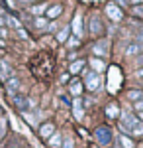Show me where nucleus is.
Returning a JSON list of instances; mask_svg holds the SVG:
<instances>
[{"label": "nucleus", "instance_id": "nucleus-1", "mask_svg": "<svg viewBox=\"0 0 143 148\" xmlns=\"http://www.w3.org/2000/svg\"><path fill=\"white\" fill-rule=\"evenodd\" d=\"M10 103H12V107L18 109L20 113H26L28 109H33V101H32V99H28V97L22 95V93H18V95L10 97Z\"/></svg>", "mask_w": 143, "mask_h": 148}, {"label": "nucleus", "instance_id": "nucleus-2", "mask_svg": "<svg viewBox=\"0 0 143 148\" xmlns=\"http://www.w3.org/2000/svg\"><path fill=\"white\" fill-rule=\"evenodd\" d=\"M20 89H22V81H20V77H10V79L4 83V93H6V97L10 99V97H14V95H18L20 93Z\"/></svg>", "mask_w": 143, "mask_h": 148}, {"label": "nucleus", "instance_id": "nucleus-3", "mask_svg": "<svg viewBox=\"0 0 143 148\" xmlns=\"http://www.w3.org/2000/svg\"><path fill=\"white\" fill-rule=\"evenodd\" d=\"M94 136H96L100 146H108L110 140H112V130L108 126H98V128L94 130Z\"/></svg>", "mask_w": 143, "mask_h": 148}, {"label": "nucleus", "instance_id": "nucleus-4", "mask_svg": "<svg viewBox=\"0 0 143 148\" xmlns=\"http://www.w3.org/2000/svg\"><path fill=\"white\" fill-rule=\"evenodd\" d=\"M84 87L88 91H96L100 87V75L94 73V71H86L84 73Z\"/></svg>", "mask_w": 143, "mask_h": 148}, {"label": "nucleus", "instance_id": "nucleus-5", "mask_svg": "<svg viewBox=\"0 0 143 148\" xmlns=\"http://www.w3.org/2000/svg\"><path fill=\"white\" fill-rule=\"evenodd\" d=\"M49 4L51 2H35V4H32V6H28L26 10L32 14L33 18H37V16H45V12H47V8H49Z\"/></svg>", "mask_w": 143, "mask_h": 148}, {"label": "nucleus", "instance_id": "nucleus-6", "mask_svg": "<svg viewBox=\"0 0 143 148\" xmlns=\"http://www.w3.org/2000/svg\"><path fill=\"white\" fill-rule=\"evenodd\" d=\"M53 132H55V125L51 121H45V123H41V125L37 126V134H39L41 140H47Z\"/></svg>", "mask_w": 143, "mask_h": 148}, {"label": "nucleus", "instance_id": "nucleus-7", "mask_svg": "<svg viewBox=\"0 0 143 148\" xmlns=\"http://www.w3.org/2000/svg\"><path fill=\"white\" fill-rule=\"evenodd\" d=\"M10 77H14V67H12L6 59H2V61H0V81L6 83Z\"/></svg>", "mask_w": 143, "mask_h": 148}, {"label": "nucleus", "instance_id": "nucleus-8", "mask_svg": "<svg viewBox=\"0 0 143 148\" xmlns=\"http://www.w3.org/2000/svg\"><path fill=\"white\" fill-rule=\"evenodd\" d=\"M141 53H143V40H135L125 47V56L127 57H135V56H141Z\"/></svg>", "mask_w": 143, "mask_h": 148}, {"label": "nucleus", "instance_id": "nucleus-9", "mask_svg": "<svg viewBox=\"0 0 143 148\" xmlns=\"http://www.w3.org/2000/svg\"><path fill=\"white\" fill-rule=\"evenodd\" d=\"M71 32H73V34H75V38H78V40L84 36V32H82V16H80L78 12L75 14V18H73V24H71Z\"/></svg>", "mask_w": 143, "mask_h": 148}, {"label": "nucleus", "instance_id": "nucleus-10", "mask_svg": "<svg viewBox=\"0 0 143 148\" xmlns=\"http://www.w3.org/2000/svg\"><path fill=\"white\" fill-rule=\"evenodd\" d=\"M61 14H63V4L61 2H55V4H49V8L45 12V18L47 20H57Z\"/></svg>", "mask_w": 143, "mask_h": 148}, {"label": "nucleus", "instance_id": "nucleus-11", "mask_svg": "<svg viewBox=\"0 0 143 148\" xmlns=\"http://www.w3.org/2000/svg\"><path fill=\"white\" fill-rule=\"evenodd\" d=\"M106 14L110 16L114 22H120L121 18H123V12H121V8L116 4V2H112V4H108V6H106Z\"/></svg>", "mask_w": 143, "mask_h": 148}, {"label": "nucleus", "instance_id": "nucleus-12", "mask_svg": "<svg viewBox=\"0 0 143 148\" xmlns=\"http://www.w3.org/2000/svg\"><path fill=\"white\" fill-rule=\"evenodd\" d=\"M6 28H14V30H18V28H24L22 20L18 18V14H14V12H8L6 16Z\"/></svg>", "mask_w": 143, "mask_h": 148}, {"label": "nucleus", "instance_id": "nucleus-13", "mask_svg": "<svg viewBox=\"0 0 143 148\" xmlns=\"http://www.w3.org/2000/svg\"><path fill=\"white\" fill-rule=\"evenodd\" d=\"M92 53L96 57H104V56H108V42L106 40H100V42H96L94 46H92Z\"/></svg>", "mask_w": 143, "mask_h": 148}, {"label": "nucleus", "instance_id": "nucleus-14", "mask_svg": "<svg viewBox=\"0 0 143 148\" xmlns=\"http://www.w3.org/2000/svg\"><path fill=\"white\" fill-rule=\"evenodd\" d=\"M73 114H75L77 121H82V116H84V111H82V99H80V97H75V99H73Z\"/></svg>", "mask_w": 143, "mask_h": 148}, {"label": "nucleus", "instance_id": "nucleus-15", "mask_svg": "<svg viewBox=\"0 0 143 148\" xmlns=\"http://www.w3.org/2000/svg\"><path fill=\"white\" fill-rule=\"evenodd\" d=\"M71 38V26H63L61 30H57L55 34V40L59 44H67V40Z\"/></svg>", "mask_w": 143, "mask_h": 148}, {"label": "nucleus", "instance_id": "nucleus-16", "mask_svg": "<svg viewBox=\"0 0 143 148\" xmlns=\"http://www.w3.org/2000/svg\"><path fill=\"white\" fill-rule=\"evenodd\" d=\"M61 144H63V134L57 132V130L47 138V146H49V148H61Z\"/></svg>", "mask_w": 143, "mask_h": 148}, {"label": "nucleus", "instance_id": "nucleus-17", "mask_svg": "<svg viewBox=\"0 0 143 148\" xmlns=\"http://www.w3.org/2000/svg\"><path fill=\"white\" fill-rule=\"evenodd\" d=\"M82 89H84V85H82L78 79H73V81H71V85H69V91H71L73 97H80Z\"/></svg>", "mask_w": 143, "mask_h": 148}, {"label": "nucleus", "instance_id": "nucleus-18", "mask_svg": "<svg viewBox=\"0 0 143 148\" xmlns=\"http://www.w3.org/2000/svg\"><path fill=\"white\" fill-rule=\"evenodd\" d=\"M100 32H102V22L98 16H92L90 18V36H98Z\"/></svg>", "mask_w": 143, "mask_h": 148}, {"label": "nucleus", "instance_id": "nucleus-19", "mask_svg": "<svg viewBox=\"0 0 143 148\" xmlns=\"http://www.w3.org/2000/svg\"><path fill=\"white\" fill-rule=\"evenodd\" d=\"M32 26L35 28V30H47L49 20H47L45 16H37V18H33V20H32Z\"/></svg>", "mask_w": 143, "mask_h": 148}, {"label": "nucleus", "instance_id": "nucleus-20", "mask_svg": "<svg viewBox=\"0 0 143 148\" xmlns=\"http://www.w3.org/2000/svg\"><path fill=\"white\" fill-rule=\"evenodd\" d=\"M84 67V59H77V61H71L69 65V75H77L80 73V69Z\"/></svg>", "mask_w": 143, "mask_h": 148}, {"label": "nucleus", "instance_id": "nucleus-21", "mask_svg": "<svg viewBox=\"0 0 143 148\" xmlns=\"http://www.w3.org/2000/svg\"><path fill=\"white\" fill-rule=\"evenodd\" d=\"M90 65H92V71H94V73H102V71L106 69L104 61L98 59V57H92V59H90Z\"/></svg>", "mask_w": 143, "mask_h": 148}, {"label": "nucleus", "instance_id": "nucleus-22", "mask_svg": "<svg viewBox=\"0 0 143 148\" xmlns=\"http://www.w3.org/2000/svg\"><path fill=\"white\" fill-rule=\"evenodd\" d=\"M6 136H8V119L2 114V116H0V142Z\"/></svg>", "mask_w": 143, "mask_h": 148}, {"label": "nucleus", "instance_id": "nucleus-23", "mask_svg": "<svg viewBox=\"0 0 143 148\" xmlns=\"http://www.w3.org/2000/svg\"><path fill=\"white\" fill-rule=\"evenodd\" d=\"M106 116H108V119H116V116H120V107H118L116 103H110V105L106 107Z\"/></svg>", "mask_w": 143, "mask_h": 148}, {"label": "nucleus", "instance_id": "nucleus-24", "mask_svg": "<svg viewBox=\"0 0 143 148\" xmlns=\"http://www.w3.org/2000/svg\"><path fill=\"white\" fill-rule=\"evenodd\" d=\"M118 142H120V146H121V148H135L133 140L127 136V134H120V136H118Z\"/></svg>", "mask_w": 143, "mask_h": 148}, {"label": "nucleus", "instance_id": "nucleus-25", "mask_svg": "<svg viewBox=\"0 0 143 148\" xmlns=\"http://www.w3.org/2000/svg\"><path fill=\"white\" fill-rule=\"evenodd\" d=\"M127 99H130V101H141L143 99V91H139V89H130V91H127Z\"/></svg>", "mask_w": 143, "mask_h": 148}, {"label": "nucleus", "instance_id": "nucleus-26", "mask_svg": "<svg viewBox=\"0 0 143 148\" xmlns=\"http://www.w3.org/2000/svg\"><path fill=\"white\" fill-rule=\"evenodd\" d=\"M16 34H18V38H20V40H30V34H28L24 28H18V30H16Z\"/></svg>", "mask_w": 143, "mask_h": 148}, {"label": "nucleus", "instance_id": "nucleus-27", "mask_svg": "<svg viewBox=\"0 0 143 148\" xmlns=\"http://www.w3.org/2000/svg\"><path fill=\"white\" fill-rule=\"evenodd\" d=\"M61 148H75V140H73V138H63Z\"/></svg>", "mask_w": 143, "mask_h": 148}, {"label": "nucleus", "instance_id": "nucleus-28", "mask_svg": "<svg viewBox=\"0 0 143 148\" xmlns=\"http://www.w3.org/2000/svg\"><path fill=\"white\" fill-rule=\"evenodd\" d=\"M78 44H80V40H78V38H75V36L67 40V46H69V47H77Z\"/></svg>", "mask_w": 143, "mask_h": 148}, {"label": "nucleus", "instance_id": "nucleus-29", "mask_svg": "<svg viewBox=\"0 0 143 148\" xmlns=\"http://www.w3.org/2000/svg\"><path fill=\"white\" fill-rule=\"evenodd\" d=\"M132 14L141 16V18H143V6H141V4H139V6H133V8H132Z\"/></svg>", "mask_w": 143, "mask_h": 148}, {"label": "nucleus", "instance_id": "nucleus-30", "mask_svg": "<svg viewBox=\"0 0 143 148\" xmlns=\"http://www.w3.org/2000/svg\"><path fill=\"white\" fill-rule=\"evenodd\" d=\"M10 36V32H8V28H0V40H6Z\"/></svg>", "mask_w": 143, "mask_h": 148}, {"label": "nucleus", "instance_id": "nucleus-31", "mask_svg": "<svg viewBox=\"0 0 143 148\" xmlns=\"http://www.w3.org/2000/svg\"><path fill=\"white\" fill-rule=\"evenodd\" d=\"M132 134H135V136H141V134H143V123H141V125H139V126H137L135 130H133Z\"/></svg>", "mask_w": 143, "mask_h": 148}, {"label": "nucleus", "instance_id": "nucleus-32", "mask_svg": "<svg viewBox=\"0 0 143 148\" xmlns=\"http://www.w3.org/2000/svg\"><path fill=\"white\" fill-rule=\"evenodd\" d=\"M133 107H135V111H137V113H141V111H143V99H141V101H137Z\"/></svg>", "mask_w": 143, "mask_h": 148}, {"label": "nucleus", "instance_id": "nucleus-33", "mask_svg": "<svg viewBox=\"0 0 143 148\" xmlns=\"http://www.w3.org/2000/svg\"><path fill=\"white\" fill-rule=\"evenodd\" d=\"M47 30H49V32H57V22H55V20H53V22L47 26Z\"/></svg>", "mask_w": 143, "mask_h": 148}, {"label": "nucleus", "instance_id": "nucleus-34", "mask_svg": "<svg viewBox=\"0 0 143 148\" xmlns=\"http://www.w3.org/2000/svg\"><path fill=\"white\" fill-rule=\"evenodd\" d=\"M135 63H137V65H141V67H143V53H141L139 57H137V59H135Z\"/></svg>", "mask_w": 143, "mask_h": 148}, {"label": "nucleus", "instance_id": "nucleus-35", "mask_svg": "<svg viewBox=\"0 0 143 148\" xmlns=\"http://www.w3.org/2000/svg\"><path fill=\"white\" fill-rule=\"evenodd\" d=\"M0 28H6V18L4 16H0Z\"/></svg>", "mask_w": 143, "mask_h": 148}, {"label": "nucleus", "instance_id": "nucleus-36", "mask_svg": "<svg viewBox=\"0 0 143 148\" xmlns=\"http://www.w3.org/2000/svg\"><path fill=\"white\" fill-rule=\"evenodd\" d=\"M127 2H130V4H133V6H139L143 0H127Z\"/></svg>", "mask_w": 143, "mask_h": 148}, {"label": "nucleus", "instance_id": "nucleus-37", "mask_svg": "<svg viewBox=\"0 0 143 148\" xmlns=\"http://www.w3.org/2000/svg\"><path fill=\"white\" fill-rule=\"evenodd\" d=\"M69 81V73H65V75H61V83H67Z\"/></svg>", "mask_w": 143, "mask_h": 148}, {"label": "nucleus", "instance_id": "nucleus-38", "mask_svg": "<svg viewBox=\"0 0 143 148\" xmlns=\"http://www.w3.org/2000/svg\"><path fill=\"white\" fill-rule=\"evenodd\" d=\"M135 75H137V77H143V67L137 69V71H135Z\"/></svg>", "mask_w": 143, "mask_h": 148}, {"label": "nucleus", "instance_id": "nucleus-39", "mask_svg": "<svg viewBox=\"0 0 143 148\" xmlns=\"http://www.w3.org/2000/svg\"><path fill=\"white\" fill-rule=\"evenodd\" d=\"M114 2H118V6H123L125 4V0H114Z\"/></svg>", "mask_w": 143, "mask_h": 148}, {"label": "nucleus", "instance_id": "nucleus-40", "mask_svg": "<svg viewBox=\"0 0 143 148\" xmlns=\"http://www.w3.org/2000/svg\"><path fill=\"white\" fill-rule=\"evenodd\" d=\"M137 119H139V121H141V123H143V111H141V113H139V116H137Z\"/></svg>", "mask_w": 143, "mask_h": 148}, {"label": "nucleus", "instance_id": "nucleus-41", "mask_svg": "<svg viewBox=\"0 0 143 148\" xmlns=\"http://www.w3.org/2000/svg\"><path fill=\"white\" fill-rule=\"evenodd\" d=\"M2 114H4V113H2V107H0V116H2Z\"/></svg>", "mask_w": 143, "mask_h": 148}, {"label": "nucleus", "instance_id": "nucleus-42", "mask_svg": "<svg viewBox=\"0 0 143 148\" xmlns=\"http://www.w3.org/2000/svg\"><path fill=\"white\" fill-rule=\"evenodd\" d=\"M0 61H2V57H0Z\"/></svg>", "mask_w": 143, "mask_h": 148}, {"label": "nucleus", "instance_id": "nucleus-43", "mask_svg": "<svg viewBox=\"0 0 143 148\" xmlns=\"http://www.w3.org/2000/svg\"><path fill=\"white\" fill-rule=\"evenodd\" d=\"M24 148H26V146H24Z\"/></svg>", "mask_w": 143, "mask_h": 148}]
</instances>
